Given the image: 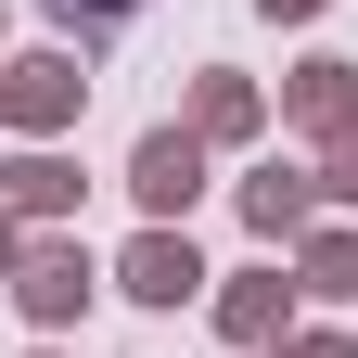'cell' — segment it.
Wrapping results in <instances>:
<instances>
[{"label":"cell","instance_id":"1","mask_svg":"<svg viewBox=\"0 0 358 358\" xmlns=\"http://www.w3.org/2000/svg\"><path fill=\"white\" fill-rule=\"evenodd\" d=\"M128 192H141L154 231H166V217H192V192H205V141H192V128H154V141L128 154Z\"/></svg>","mask_w":358,"mask_h":358},{"label":"cell","instance_id":"2","mask_svg":"<svg viewBox=\"0 0 358 358\" xmlns=\"http://www.w3.org/2000/svg\"><path fill=\"white\" fill-rule=\"evenodd\" d=\"M90 282H103V268H90V243H26V256H13V307H26L38 333H52V320H77V307H90Z\"/></svg>","mask_w":358,"mask_h":358},{"label":"cell","instance_id":"3","mask_svg":"<svg viewBox=\"0 0 358 358\" xmlns=\"http://www.w3.org/2000/svg\"><path fill=\"white\" fill-rule=\"evenodd\" d=\"M115 282L141 294V307H192V294L217 282V268L192 256V231H141V243H128V268H115Z\"/></svg>","mask_w":358,"mask_h":358},{"label":"cell","instance_id":"4","mask_svg":"<svg viewBox=\"0 0 358 358\" xmlns=\"http://www.w3.org/2000/svg\"><path fill=\"white\" fill-rule=\"evenodd\" d=\"M90 103V77L64 64V52H26V64H0V115H13V128H64Z\"/></svg>","mask_w":358,"mask_h":358},{"label":"cell","instance_id":"5","mask_svg":"<svg viewBox=\"0 0 358 358\" xmlns=\"http://www.w3.org/2000/svg\"><path fill=\"white\" fill-rule=\"evenodd\" d=\"M282 115H294V128H320V141H345V128H358V64H345V52H320V64H294V90H282Z\"/></svg>","mask_w":358,"mask_h":358},{"label":"cell","instance_id":"6","mask_svg":"<svg viewBox=\"0 0 358 358\" xmlns=\"http://www.w3.org/2000/svg\"><path fill=\"white\" fill-rule=\"evenodd\" d=\"M282 320H294V294L268 282V268H243V282L217 294V333H231V345H282Z\"/></svg>","mask_w":358,"mask_h":358},{"label":"cell","instance_id":"7","mask_svg":"<svg viewBox=\"0 0 358 358\" xmlns=\"http://www.w3.org/2000/svg\"><path fill=\"white\" fill-rule=\"evenodd\" d=\"M243 217H256L268 243H294V231H307V166H282V154H268V166L243 179Z\"/></svg>","mask_w":358,"mask_h":358},{"label":"cell","instance_id":"8","mask_svg":"<svg viewBox=\"0 0 358 358\" xmlns=\"http://www.w3.org/2000/svg\"><path fill=\"white\" fill-rule=\"evenodd\" d=\"M0 205H13V217H64L77 205V166L64 154H13V166H0Z\"/></svg>","mask_w":358,"mask_h":358},{"label":"cell","instance_id":"9","mask_svg":"<svg viewBox=\"0 0 358 358\" xmlns=\"http://www.w3.org/2000/svg\"><path fill=\"white\" fill-rule=\"evenodd\" d=\"M256 115H268V103H256L243 77H205V90H192V141H256Z\"/></svg>","mask_w":358,"mask_h":358},{"label":"cell","instance_id":"10","mask_svg":"<svg viewBox=\"0 0 358 358\" xmlns=\"http://www.w3.org/2000/svg\"><path fill=\"white\" fill-rule=\"evenodd\" d=\"M307 294H358V231H307Z\"/></svg>","mask_w":358,"mask_h":358},{"label":"cell","instance_id":"11","mask_svg":"<svg viewBox=\"0 0 358 358\" xmlns=\"http://www.w3.org/2000/svg\"><path fill=\"white\" fill-rule=\"evenodd\" d=\"M320 192H333V205H358V128L333 141V166H320Z\"/></svg>","mask_w":358,"mask_h":358},{"label":"cell","instance_id":"12","mask_svg":"<svg viewBox=\"0 0 358 358\" xmlns=\"http://www.w3.org/2000/svg\"><path fill=\"white\" fill-rule=\"evenodd\" d=\"M64 26H115V13H141V0H52Z\"/></svg>","mask_w":358,"mask_h":358},{"label":"cell","instance_id":"13","mask_svg":"<svg viewBox=\"0 0 358 358\" xmlns=\"http://www.w3.org/2000/svg\"><path fill=\"white\" fill-rule=\"evenodd\" d=\"M268 358H345V333H294V345H268Z\"/></svg>","mask_w":358,"mask_h":358},{"label":"cell","instance_id":"14","mask_svg":"<svg viewBox=\"0 0 358 358\" xmlns=\"http://www.w3.org/2000/svg\"><path fill=\"white\" fill-rule=\"evenodd\" d=\"M256 13H268V26H307V13H320V0H256Z\"/></svg>","mask_w":358,"mask_h":358},{"label":"cell","instance_id":"15","mask_svg":"<svg viewBox=\"0 0 358 358\" xmlns=\"http://www.w3.org/2000/svg\"><path fill=\"white\" fill-rule=\"evenodd\" d=\"M13 256H26V243H13V205H0V282H13Z\"/></svg>","mask_w":358,"mask_h":358}]
</instances>
